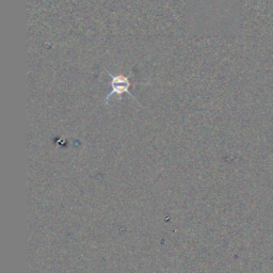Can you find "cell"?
<instances>
[{
    "instance_id": "2",
    "label": "cell",
    "mask_w": 273,
    "mask_h": 273,
    "mask_svg": "<svg viewBox=\"0 0 273 273\" xmlns=\"http://www.w3.org/2000/svg\"><path fill=\"white\" fill-rule=\"evenodd\" d=\"M108 75L110 76V82H109V85H114V84H127V85H132V82H130L129 78L126 77V76L119 74V75H113L110 72H107Z\"/></svg>"
},
{
    "instance_id": "1",
    "label": "cell",
    "mask_w": 273,
    "mask_h": 273,
    "mask_svg": "<svg viewBox=\"0 0 273 273\" xmlns=\"http://www.w3.org/2000/svg\"><path fill=\"white\" fill-rule=\"evenodd\" d=\"M132 85H127V84H114V85H111V91L110 93H109L106 98H105V104H107L109 102V100L113 96V95H117L119 97V100H122V96L123 94H128L129 96H132L135 101H137V98L129 92V88Z\"/></svg>"
}]
</instances>
